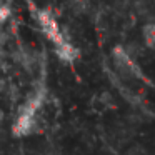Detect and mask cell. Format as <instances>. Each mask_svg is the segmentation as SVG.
<instances>
[{"instance_id":"6da1fadb","label":"cell","mask_w":155,"mask_h":155,"mask_svg":"<svg viewBox=\"0 0 155 155\" xmlns=\"http://www.w3.org/2000/svg\"><path fill=\"white\" fill-rule=\"evenodd\" d=\"M112 58H114L117 74L122 78H140L142 77L138 67L132 60V57H128V54L125 52L124 47H115L114 52H112Z\"/></svg>"},{"instance_id":"7a4b0ae2","label":"cell","mask_w":155,"mask_h":155,"mask_svg":"<svg viewBox=\"0 0 155 155\" xmlns=\"http://www.w3.org/2000/svg\"><path fill=\"white\" fill-rule=\"evenodd\" d=\"M37 20H38V25L42 27V30L47 34V37L54 42L55 47L60 45V44H64V42L67 40V38L64 37V34L60 32V28H58V24L54 18V15L48 14L47 10L37 12Z\"/></svg>"},{"instance_id":"277c9868","label":"cell","mask_w":155,"mask_h":155,"mask_svg":"<svg viewBox=\"0 0 155 155\" xmlns=\"http://www.w3.org/2000/svg\"><path fill=\"white\" fill-rule=\"evenodd\" d=\"M8 15H10L8 5H0V24H4V22L8 18Z\"/></svg>"},{"instance_id":"3957f363","label":"cell","mask_w":155,"mask_h":155,"mask_svg":"<svg viewBox=\"0 0 155 155\" xmlns=\"http://www.w3.org/2000/svg\"><path fill=\"white\" fill-rule=\"evenodd\" d=\"M142 35H143V42L148 48L155 47V24H145L142 28Z\"/></svg>"}]
</instances>
